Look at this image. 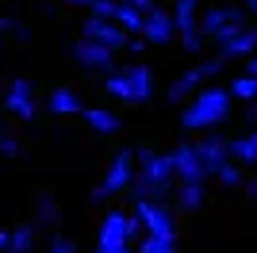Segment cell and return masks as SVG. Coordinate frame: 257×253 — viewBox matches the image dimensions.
<instances>
[{
  "instance_id": "obj_1",
  "label": "cell",
  "mask_w": 257,
  "mask_h": 253,
  "mask_svg": "<svg viewBox=\"0 0 257 253\" xmlns=\"http://www.w3.org/2000/svg\"><path fill=\"white\" fill-rule=\"evenodd\" d=\"M230 107H234V96L226 92L223 84H204L181 107V131L184 135H211L230 119Z\"/></svg>"
},
{
  "instance_id": "obj_2",
  "label": "cell",
  "mask_w": 257,
  "mask_h": 253,
  "mask_svg": "<svg viewBox=\"0 0 257 253\" xmlns=\"http://www.w3.org/2000/svg\"><path fill=\"white\" fill-rule=\"evenodd\" d=\"M177 173H173V150L169 154H154L150 165H142L139 173H135V180H131V196H135V203L139 200H165L177 184Z\"/></svg>"
},
{
  "instance_id": "obj_3",
  "label": "cell",
  "mask_w": 257,
  "mask_h": 253,
  "mask_svg": "<svg viewBox=\"0 0 257 253\" xmlns=\"http://www.w3.org/2000/svg\"><path fill=\"white\" fill-rule=\"evenodd\" d=\"M215 46H219L223 62H246V58H253L257 54V23H226L219 31V39H215Z\"/></svg>"
},
{
  "instance_id": "obj_4",
  "label": "cell",
  "mask_w": 257,
  "mask_h": 253,
  "mask_svg": "<svg viewBox=\"0 0 257 253\" xmlns=\"http://www.w3.org/2000/svg\"><path fill=\"white\" fill-rule=\"evenodd\" d=\"M131 215L127 211H107L100 219V230H96V245L92 253H135L131 249Z\"/></svg>"
},
{
  "instance_id": "obj_5",
  "label": "cell",
  "mask_w": 257,
  "mask_h": 253,
  "mask_svg": "<svg viewBox=\"0 0 257 253\" xmlns=\"http://www.w3.org/2000/svg\"><path fill=\"white\" fill-rule=\"evenodd\" d=\"M135 150H119L115 158L107 161L104 177H100V184L92 188V200H107V196H119V192L131 188V180H135Z\"/></svg>"
},
{
  "instance_id": "obj_6",
  "label": "cell",
  "mask_w": 257,
  "mask_h": 253,
  "mask_svg": "<svg viewBox=\"0 0 257 253\" xmlns=\"http://www.w3.org/2000/svg\"><path fill=\"white\" fill-rule=\"evenodd\" d=\"M131 215L139 219V226L146 234H154V238H173V242H177V215L169 211L165 200H139Z\"/></svg>"
},
{
  "instance_id": "obj_7",
  "label": "cell",
  "mask_w": 257,
  "mask_h": 253,
  "mask_svg": "<svg viewBox=\"0 0 257 253\" xmlns=\"http://www.w3.org/2000/svg\"><path fill=\"white\" fill-rule=\"evenodd\" d=\"M0 104L8 107V111H12L16 119H23V123L39 115V100H35V84L27 81V77H16V81H12L8 88H4V100H0Z\"/></svg>"
},
{
  "instance_id": "obj_8",
  "label": "cell",
  "mask_w": 257,
  "mask_h": 253,
  "mask_svg": "<svg viewBox=\"0 0 257 253\" xmlns=\"http://www.w3.org/2000/svg\"><path fill=\"white\" fill-rule=\"evenodd\" d=\"M196 154H200V165H204L207 177H215L219 169L230 161V138L211 131V135H200L196 138Z\"/></svg>"
},
{
  "instance_id": "obj_9",
  "label": "cell",
  "mask_w": 257,
  "mask_h": 253,
  "mask_svg": "<svg viewBox=\"0 0 257 253\" xmlns=\"http://www.w3.org/2000/svg\"><path fill=\"white\" fill-rule=\"evenodd\" d=\"M173 173H177V184H204L207 173L200 165V154H196V142H177L173 146Z\"/></svg>"
},
{
  "instance_id": "obj_10",
  "label": "cell",
  "mask_w": 257,
  "mask_h": 253,
  "mask_svg": "<svg viewBox=\"0 0 257 253\" xmlns=\"http://www.w3.org/2000/svg\"><path fill=\"white\" fill-rule=\"evenodd\" d=\"M81 39H92V42H100V46H107V50L115 54V50H127L131 35L123 31L115 20H96V16H88V20H85V35H81Z\"/></svg>"
},
{
  "instance_id": "obj_11",
  "label": "cell",
  "mask_w": 257,
  "mask_h": 253,
  "mask_svg": "<svg viewBox=\"0 0 257 253\" xmlns=\"http://www.w3.org/2000/svg\"><path fill=\"white\" fill-rule=\"evenodd\" d=\"M226 23H246V8H223V4H207L204 12H200V39H219V31H223Z\"/></svg>"
},
{
  "instance_id": "obj_12",
  "label": "cell",
  "mask_w": 257,
  "mask_h": 253,
  "mask_svg": "<svg viewBox=\"0 0 257 253\" xmlns=\"http://www.w3.org/2000/svg\"><path fill=\"white\" fill-rule=\"evenodd\" d=\"M69 54H73V62L85 65V69H104V73H115V54L107 50V46H100V42H92V39H77L73 46H69Z\"/></svg>"
},
{
  "instance_id": "obj_13",
  "label": "cell",
  "mask_w": 257,
  "mask_h": 253,
  "mask_svg": "<svg viewBox=\"0 0 257 253\" xmlns=\"http://www.w3.org/2000/svg\"><path fill=\"white\" fill-rule=\"evenodd\" d=\"M173 35H177V23H173V8H154L142 23V39L150 46H169Z\"/></svg>"
},
{
  "instance_id": "obj_14",
  "label": "cell",
  "mask_w": 257,
  "mask_h": 253,
  "mask_svg": "<svg viewBox=\"0 0 257 253\" xmlns=\"http://www.w3.org/2000/svg\"><path fill=\"white\" fill-rule=\"evenodd\" d=\"M204 84H207V73L200 69V65H192V69H184L177 81H169V92H165V100H169V104H188V100H192V96L200 92Z\"/></svg>"
},
{
  "instance_id": "obj_15",
  "label": "cell",
  "mask_w": 257,
  "mask_h": 253,
  "mask_svg": "<svg viewBox=\"0 0 257 253\" xmlns=\"http://www.w3.org/2000/svg\"><path fill=\"white\" fill-rule=\"evenodd\" d=\"M123 77L131 81L135 104H146V100L154 96V69H150V65H142V62H135V65H123Z\"/></svg>"
},
{
  "instance_id": "obj_16",
  "label": "cell",
  "mask_w": 257,
  "mask_h": 253,
  "mask_svg": "<svg viewBox=\"0 0 257 253\" xmlns=\"http://www.w3.org/2000/svg\"><path fill=\"white\" fill-rule=\"evenodd\" d=\"M173 23L177 35H196L200 31V0H173Z\"/></svg>"
},
{
  "instance_id": "obj_17",
  "label": "cell",
  "mask_w": 257,
  "mask_h": 253,
  "mask_svg": "<svg viewBox=\"0 0 257 253\" xmlns=\"http://www.w3.org/2000/svg\"><path fill=\"white\" fill-rule=\"evenodd\" d=\"M230 161H234L238 169L257 165V131H246V135L230 138Z\"/></svg>"
},
{
  "instance_id": "obj_18",
  "label": "cell",
  "mask_w": 257,
  "mask_h": 253,
  "mask_svg": "<svg viewBox=\"0 0 257 253\" xmlns=\"http://www.w3.org/2000/svg\"><path fill=\"white\" fill-rule=\"evenodd\" d=\"M46 107H50L54 115H77V111H85V104H81V96L73 92V88H54L50 96H46Z\"/></svg>"
},
{
  "instance_id": "obj_19",
  "label": "cell",
  "mask_w": 257,
  "mask_h": 253,
  "mask_svg": "<svg viewBox=\"0 0 257 253\" xmlns=\"http://www.w3.org/2000/svg\"><path fill=\"white\" fill-rule=\"evenodd\" d=\"M81 115H85V123L92 126L96 135H115L119 126H123V123H119V115H115V111H107V107H85Z\"/></svg>"
},
{
  "instance_id": "obj_20",
  "label": "cell",
  "mask_w": 257,
  "mask_h": 253,
  "mask_svg": "<svg viewBox=\"0 0 257 253\" xmlns=\"http://www.w3.org/2000/svg\"><path fill=\"white\" fill-rule=\"evenodd\" d=\"M35 222L39 226H58L62 222V207L54 200V192H39V200H35Z\"/></svg>"
},
{
  "instance_id": "obj_21",
  "label": "cell",
  "mask_w": 257,
  "mask_h": 253,
  "mask_svg": "<svg viewBox=\"0 0 257 253\" xmlns=\"http://www.w3.org/2000/svg\"><path fill=\"white\" fill-rule=\"evenodd\" d=\"M173 200L181 211H200L204 207V184H177L173 188Z\"/></svg>"
},
{
  "instance_id": "obj_22",
  "label": "cell",
  "mask_w": 257,
  "mask_h": 253,
  "mask_svg": "<svg viewBox=\"0 0 257 253\" xmlns=\"http://www.w3.org/2000/svg\"><path fill=\"white\" fill-rule=\"evenodd\" d=\"M104 92H107V96H115L119 104H135V92H131V81L123 77V69L107 73V81H104Z\"/></svg>"
},
{
  "instance_id": "obj_23",
  "label": "cell",
  "mask_w": 257,
  "mask_h": 253,
  "mask_svg": "<svg viewBox=\"0 0 257 253\" xmlns=\"http://www.w3.org/2000/svg\"><path fill=\"white\" fill-rule=\"evenodd\" d=\"M226 92L234 96V100H246V104H257V77H249V73H238L234 81L226 84Z\"/></svg>"
},
{
  "instance_id": "obj_24",
  "label": "cell",
  "mask_w": 257,
  "mask_h": 253,
  "mask_svg": "<svg viewBox=\"0 0 257 253\" xmlns=\"http://www.w3.org/2000/svg\"><path fill=\"white\" fill-rule=\"evenodd\" d=\"M115 23H119V27H123V31L131 35V39H139V35H142V23H146V16H142V12H135L131 4H119Z\"/></svg>"
},
{
  "instance_id": "obj_25",
  "label": "cell",
  "mask_w": 257,
  "mask_h": 253,
  "mask_svg": "<svg viewBox=\"0 0 257 253\" xmlns=\"http://www.w3.org/2000/svg\"><path fill=\"white\" fill-rule=\"evenodd\" d=\"M35 249V226L31 222H23L12 230V242H8V253H31Z\"/></svg>"
},
{
  "instance_id": "obj_26",
  "label": "cell",
  "mask_w": 257,
  "mask_h": 253,
  "mask_svg": "<svg viewBox=\"0 0 257 253\" xmlns=\"http://www.w3.org/2000/svg\"><path fill=\"white\" fill-rule=\"evenodd\" d=\"M215 180H219L223 188H242V184H246V177H242V169H238L234 161H226V165L215 173Z\"/></svg>"
},
{
  "instance_id": "obj_27",
  "label": "cell",
  "mask_w": 257,
  "mask_h": 253,
  "mask_svg": "<svg viewBox=\"0 0 257 253\" xmlns=\"http://www.w3.org/2000/svg\"><path fill=\"white\" fill-rule=\"evenodd\" d=\"M139 253H177V242H173V238H154V234H146L139 242Z\"/></svg>"
},
{
  "instance_id": "obj_28",
  "label": "cell",
  "mask_w": 257,
  "mask_h": 253,
  "mask_svg": "<svg viewBox=\"0 0 257 253\" xmlns=\"http://www.w3.org/2000/svg\"><path fill=\"white\" fill-rule=\"evenodd\" d=\"M119 12V0H92L88 4V16H96V20H115Z\"/></svg>"
},
{
  "instance_id": "obj_29",
  "label": "cell",
  "mask_w": 257,
  "mask_h": 253,
  "mask_svg": "<svg viewBox=\"0 0 257 253\" xmlns=\"http://www.w3.org/2000/svg\"><path fill=\"white\" fill-rule=\"evenodd\" d=\"M0 154H4V158H16V154H20V138L12 135V131L0 135Z\"/></svg>"
},
{
  "instance_id": "obj_30",
  "label": "cell",
  "mask_w": 257,
  "mask_h": 253,
  "mask_svg": "<svg viewBox=\"0 0 257 253\" xmlns=\"http://www.w3.org/2000/svg\"><path fill=\"white\" fill-rule=\"evenodd\" d=\"M0 23H4V31H16L20 42H31V27L27 23H16V20H0Z\"/></svg>"
},
{
  "instance_id": "obj_31",
  "label": "cell",
  "mask_w": 257,
  "mask_h": 253,
  "mask_svg": "<svg viewBox=\"0 0 257 253\" xmlns=\"http://www.w3.org/2000/svg\"><path fill=\"white\" fill-rule=\"evenodd\" d=\"M50 253H77V242L73 238H65V234H58L50 242Z\"/></svg>"
},
{
  "instance_id": "obj_32",
  "label": "cell",
  "mask_w": 257,
  "mask_h": 253,
  "mask_svg": "<svg viewBox=\"0 0 257 253\" xmlns=\"http://www.w3.org/2000/svg\"><path fill=\"white\" fill-rule=\"evenodd\" d=\"M184 50H188V54H200V50H204V39H200V31H196V35H184Z\"/></svg>"
},
{
  "instance_id": "obj_33",
  "label": "cell",
  "mask_w": 257,
  "mask_h": 253,
  "mask_svg": "<svg viewBox=\"0 0 257 253\" xmlns=\"http://www.w3.org/2000/svg\"><path fill=\"white\" fill-rule=\"evenodd\" d=\"M119 4H131V8H135V12H142V16H150V12L158 8L154 0H119Z\"/></svg>"
},
{
  "instance_id": "obj_34",
  "label": "cell",
  "mask_w": 257,
  "mask_h": 253,
  "mask_svg": "<svg viewBox=\"0 0 257 253\" xmlns=\"http://www.w3.org/2000/svg\"><path fill=\"white\" fill-rule=\"evenodd\" d=\"M146 46H150L146 39H131V42H127V50L135 54V58H142V50H146Z\"/></svg>"
},
{
  "instance_id": "obj_35",
  "label": "cell",
  "mask_w": 257,
  "mask_h": 253,
  "mask_svg": "<svg viewBox=\"0 0 257 253\" xmlns=\"http://www.w3.org/2000/svg\"><path fill=\"white\" fill-rule=\"evenodd\" d=\"M242 192H246L249 200H257V177H246V184H242Z\"/></svg>"
},
{
  "instance_id": "obj_36",
  "label": "cell",
  "mask_w": 257,
  "mask_h": 253,
  "mask_svg": "<svg viewBox=\"0 0 257 253\" xmlns=\"http://www.w3.org/2000/svg\"><path fill=\"white\" fill-rule=\"evenodd\" d=\"M8 242H12V230H0V253H8Z\"/></svg>"
},
{
  "instance_id": "obj_37",
  "label": "cell",
  "mask_w": 257,
  "mask_h": 253,
  "mask_svg": "<svg viewBox=\"0 0 257 253\" xmlns=\"http://www.w3.org/2000/svg\"><path fill=\"white\" fill-rule=\"evenodd\" d=\"M246 73L257 77V54H253V58H246Z\"/></svg>"
},
{
  "instance_id": "obj_38",
  "label": "cell",
  "mask_w": 257,
  "mask_h": 253,
  "mask_svg": "<svg viewBox=\"0 0 257 253\" xmlns=\"http://www.w3.org/2000/svg\"><path fill=\"white\" fill-rule=\"evenodd\" d=\"M62 4H77V8H88L92 0H62Z\"/></svg>"
},
{
  "instance_id": "obj_39",
  "label": "cell",
  "mask_w": 257,
  "mask_h": 253,
  "mask_svg": "<svg viewBox=\"0 0 257 253\" xmlns=\"http://www.w3.org/2000/svg\"><path fill=\"white\" fill-rule=\"evenodd\" d=\"M246 12H249V16H257V0H246Z\"/></svg>"
},
{
  "instance_id": "obj_40",
  "label": "cell",
  "mask_w": 257,
  "mask_h": 253,
  "mask_svg": "<svg viewBox=\"0 0 257 253\" xmlns=\"http://www.w3.org/2000/svg\"><path fill=\"white\" fill-rule=\"evenodd\" d=\"M249 123H257V104H249Z\"/></svg>"
},
{
  "instance_id": "obj_41",
  "label": "cell",
  "mask_w": 257,
  "mask_h": 253,
  "mask_svg": "<svg viewBox=\"0 0 257 253\" xmlns=\"http://www.w3.org/2000/svg\"><path fill=\"white\" fill-rule=\"evenodd\" d=\"M0 46H4V23H0Z\"/></svg>"
},
{
  "instance_id": "obj_42",
  "label": "cell",
  "mask_w": 257,
  "mask_h": 253,
  "mask_svg": "<svg viewBox=\"0 0 257 253\" xmlns=\"http://www.w3.org/2000/svg\"><path fill=\"white\" fill-rule=\"evenodd\" d=\"M0 100H4V88H0Z\"/></svg>"
}]
</instances>
